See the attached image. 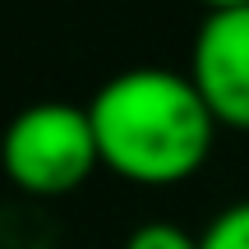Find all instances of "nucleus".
<instances>
[{"mask_svg":"<svg viewBox=\"0 0 249 249\" xmlns=\"http://www.w3.org/2000/svg\"><path fill=\"white\" fill-rule=\"evenodd\" d=\"M88 120L102 166L134 185H180L208 161L217 116L189 74L161 65L120 70L92 92Z\"/></svg>","mask_w":249,"mask_h":249,"instance_id":"nucleus-1","label":"nucleus"},{"mask_svg":"<svg viewBox=\"0 0 249 249\" xmlns=\"http://www.w3.org/2000/svg\"><path fill=\"white\" fill-rule=\"evenodd\" d=\"M0 166L28 194H70L102 166L88 107L33 102L0 134Z\"/></svg>","mask_w":249,"mask_h":249,"instance_id":"nucleus-2","label":"nucleus"},{"mask_svg":"<svg viewBox=\"0 0 249 249\" xmlns=\"http://www.w3.org/2000/svg\"><path fill=\"white\" fill-rule=\"evenodd\" d=\"M189 79L217 124L249 129V5L213 9L189 46Z\"/></svg>","mask_w":249,"mask_h":249,"instance_id":"nucleus-3","label":"nucleus"},{"mask_svg":"<svg viewBox=\"0 0 249 249\" xmlns=\"http://www.w3.org/2000/svg\"><path fill=\"white\" fill-rule=\"evenodd\" d=\"M198 249H249V198L222 208L198 235Z\"/></svg>","mask_w":249,"mask_h":249,"instance_id":"nucleus-4","label":"nucleus"},{"mask_svg":"<svg viewBox=\"0 0 249 249\" xmlns=\"http://www.w3.org/2000/svg\"><path fill=\"white\" fill-rule=\"evenodd\" d=\"M124 249H198V235H189L176 222H143L139 231H129Z\"/></svg>","mask_w":249,"mask_h":249,"instance_id":"nucleus-5","label":"nucleus"},{"mask_svg":"<svg viewBox=\"0 0 249 249\" xmlns=\"http://www.w3.org/2000/svg\"><path fill=\"white\" fill-rule=\"evenodd\" d=\"M203 5H208V14H213V9H240L249 0H203Z\"/></svg>","mask_w":249,"mask_h":249,"instance_id":"nucleus-6","label":"nucleus"}]
</instances>
